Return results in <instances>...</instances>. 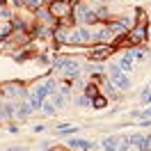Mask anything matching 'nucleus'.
<instances>
[{"label":"nucleus","mask_w":151,"mask_h":151,"mask_svg":"<svg viewBox=\"0 0 151 151\" xmlns=\"http://www.w3.org/2000/svg\"><path fill=\"white\" fill-rule=\"evenodd\" d=\"M7 131H9V133H14V135H16V133H19V126H14V124H12V126H9V128H7Z\"/></svg>","instance_id":"26"},{"label":"nucleus","mask_w":151,"mask_h":151,"mask_svg":"<svg viewBox=\"0 0 151 151\" xmlns=\"http://www.w3.org/2000/svg\"><path fill=\"white\" fill-rule=\"evenodd\" d=\"M35 16H37L39 23H44V25H53V23L57 21L55 16L50 14V9H48V7H39V9H35Z\"/></svg>","instance_id":"11"},{"label":"nucleus","mask_w":151,"mask_h":151,"mask_svg":"<svg viewBox=\"0 0 151 151\" xmlns=\"http://www.w3.org/2000/svg\"><path fill=\"white\" fill-rule=\"evenodd\" d=\"M112 50H114V46H108V44H99L96 48H92V53H89V60L92 62H105L108 57L112 55Z\"/></svg>","instance_id":"7"},{"label":"nucleus","mask_w":151,"mask_h":151,"mask_svg":"<svg viewBox=\"0 0 151 151\" xmlns=\"http://www.w3.org/2000/svg\"><path fill=\"white\" fill-rule=\"evenodd\" d=\"M46 7L50 9V14H53L60 23H64V25H69L71 19H73V2H71V0H53Z\"/></svg>","instance_id":"3"},{"label":"nucleus","mask_w":151,"mask_h":151,"mask_svg":"<svg viewBox=\"0 0 151 151\" xmlns=\"http://www.w3.org/2000/svg\"><path fill=\"white\" fill-rule=\"evenodd\" d=\"M73 21L78 25H96L99 23V16L94 14V9L89 7L87 0H80L73 5Z\"/></svg>","instance_id":"2"},{"label":"nucleus","mask_w":151,"mask_h":151,"mask_svg":"<svg viewBox=\"0 0 151 151\" xmlns=\"http://www.w3.org/2000/svg\"><path fill=\"white\" fill-rule=\"evenodd\" d=\"M92 105H94L96 110H101V108H105V105H108V99H105V96H94V99H92Z\"/></svg>","instance_id":"19"},{"label":"nucleus","mask_w":151,"mask_h":151,"mask_svg":"<svg viewBox=\"0 0 151 151\" xmlns=\"http://www.w3.org/2000/svg\"><path fill=\"white\" fill-rule=\"evenodd\" d=\"M140 103H151V87L142 89V94H140Z\"/></svg>","instance_id":"22"},{"label":"nucleus","mask_w":151,"mask_h":151,"mask_svg":"<svg viewBox=\"0 0 151 151\" xmlns=\"http://www.w3.org/2000/svg\"><path fill=\"white\" fill-rule=\"evenodd\" d=\"M126 46H142L147 39H149V32H147V23H137V25H133L128 32H126Z\"/></svg>","instance_id":"6"},{"label":"nucleus","mask_w":151,"mask_h":151,"mask_svg":"<svg viewBox=\"0 0 151 151\" xmlns=\"http://www.w3.org/2000/svg\"><path fill=\"white\" fill-rule=\"evenodd\" d=\"M28 57H32V50H30V53H28V50H23V53H21V55L16 57V62H25Z\"/></svg>","instance_id":"24"},{"label":"nucleus","mask_w":151,"mask_h":151,"mask_svg":"<svg viewBox=\"0 0 151 151\" xmlns=\"http://www.w3.org/2000/svg\"><path fill=\"white\" fill-rule=\"evenodd\" d=\"M12 32H14V23H12V21L0 23V39H9Z\"/></svg>","instance_id":"15"},{"label":"nucleus","mask_w":151,"mask_h":151,"mask_svg":"<svg viewBox=\"0 0 151 151\" xmlns=\"http://www.w3.org/2000/svg\"><path fill=\"white\" fill-rule=\"evenodd\" d=\"M23 5L35 12V9H39V7H44V5H46V0H23Z\"/></svg>","instance_id":"18"},{"label":"nucleus","mask_w":151,"mask_h":151,"mask_svg":"<svg viewBox=\"0 0 151 151\" xmlns=\"http://www.w3.org/2000/svg\"><path fill=\"white\" fill-rule=\"evenodd\" d=\"M0 94L12 99V96H23L25 94V87L21 85V83H2L0 85Z\"/></svg>","instance_id":"8"},{"label":"nucleus","mask_w":151,"mask_h":151,"mask_svg":"<svg viewBox=\"0 0 151 151\" xmlns=\"http://www.w3.org/2000/svg\"><path fill=\"white\" fill-rule=\"evenodd\" d=\"M66 147H71L73 151H89L94 147V142H89V140H69Z\"/></svg>","instance_id":"12"},{"label":"nucleus","mask_w":151,"mask_h":151,"mask_svg":"<svg viewBox=\"0 0 151 151\" xmlns=\"http://www.w3.org/2000/svg\"><path fill=\"white\" fill-rule=\"evenodd\" d=\"M108 80L117 87V92H126V89H131V78H128V73H126L117 62L108 66Z\"/></svg>","instance_id":"4"},{"label":"nucleus","mask_w":151,"mask_h":151,"mask_svg":"<svg viewBox=\"0 0 151 151\" xmlns=\"http://www.w3.org/2000/svg\"><path fill=\"white\" fill-rule=\"evenodd\" d=\"M80 71H83V64L73 57H57L55 60V73L66 78V80H73Z\"/></svg>","instance_id":"1"},{"label":"nucleus","mask_w":151,"mask_h":151,"mask_svg":"<svg viewBox=\"0 0 151 151\" xmlns=\"http://www.w3.org/2000/svg\"><path fill=\"white\" fill-rule=\"evenodd\" d=\"M119 142H122V135H108L103 140V151H117Z\"/></svg>","instance_id":"13"},{"label":"nucleus","mask_w":151,"mask_h":151,"mask_svg":"<svg viewBox=\"0 0 151 151\" xmlns=\"http://www.w3.org/2000/svg\"><path fill=\"white\" fill-rule=\"evenodd\" d=\"M131 53H133V57H135V62H149V50H147V48L133 46Z\"/></svg>","instance_id":"14"},{"label":"nucleus","mask_w":151,"mask_h":151,"mask_svg":"<svg viewBox=\"0 0 151 151\" xmlns=\"http://www.w3.org/2000/svg\"><path fill=\"white\" fill-rule=\"evenodd\" d=\"M80 128H76V126H71V124H60L57 126V135H66V133H78Z\"/></svg>","instance_id":"17"},{"label":"nucleus","mask_w":151,"mask_h":151,"mask_svg":"<svg viewBox=\"0 0 151 151\" xmlns=\"http://www.w3.org/2000/svg\"><path fill=\"white\" fill-rule=\"evenodd\" d=\"M7 151H28V149H25V147H9Z\"/></svg>","instance_id":"25"},{"label":"nucleus","mask_w":151,"mask_h":151,"mask_svg":"<svg viewBox=\"0 0 151 151\" xmlns=\"http://www.w3.org/2000/svg\"><path fill=\"white\" fill-rule=\"evenodd\" d=\"M30 112H32L30 103H21V108H19V112H16V117H28Z\"/></svg>","instance_id":"21"},{"label":"nucleus","mask_w":151,"mask_h":151,"mask_svg":"<svg viewBox=\"0 0 151 151\" xmlns=\"http://www.w3.org/2000/svg\"><path fill=\"white\" fill-rule=\"evenodd\" d=\"M44 128H46V126H41V124H37V126H35L32 131H35V133H41V131H44Z\"/></svg>","instance_id":"27"},{"label":"nucleus","mask_w":151,"mask_h":151,"mask_svg":"<svg viewBox=\"0 0 151 151\" xmlns=\"http://www.w3.org/2000/svg\"><path fill=\"white\" fill-rule=\"evenodd\" d=\"M85 96H87V99H94V96H99V87H96L94 83H89V85L85 87Z\"/></svg>","instance_id":"20"},{"label":"nucleus","mask_w":151,"mask_h":151,"mask_svg":"<svg viewBox=\"0 0 151 151\" xmlns=\"http://www.w3.org/2000/svg\"><path fill=\"white\" fill-rule=\"evenodd\" d=\"M37 62H39V64H48V62H50V55H48V53H39Z\"/></svg>","instance_id":"23"},{"label":"nucleus","mask_w":151,"mask_h":151,"mask_svg":"<svg viewBox=\"0 0 151 151\" xmlns=\"http://www.w3.org/2000/svg\"><path fill=\"white\" fill-rule=\"evenodd\" d=\"M41 112L46 114V117H53V114L57 112V105H55V101L50 99V101H44V105H41Z\"/></svg>","instance_id":"16"},{"label":"nucleus","mask_w":151,"mask_h":151,"mask_svg":"<svg viewBox=\"0 0 151 151\" xmlns=\"http://www.w3.org/2000/svg\"><path fill=\"white\" fill-rule=\"evenodd\" d=\"M128 144H131L135 151H149V135H144V133L128 135Z\"/></svg>","instance_id":"9"},{"label":"nucleus","mask_w":151,"mask_h":151,"mask_svg":"<svg viewBox=\"0 0 151 151\" xmlns=\"http://www.w3.org/2000/svg\"><path fill=\"white\" fill-rule=\"evenodd\" d=\"M117 64L122 66L126 73H133V71H135V57H133V53H131V50L122 53V55H119V60H117Z\"/></svg>","instance_id":"10"},{"label":"nucleus","mask_w":151,"mask_h":151,"mask_svg":"<svg viewBox=\"0 0 151 151\" xmlns=\"http://www.w3.org/2000/svg\"><path fill=\"white\" fill-rule=\"evenodd\" d=\"M55 87L57 85H55L53 78H39V80H35V85H32V89H30V94H35L39 101H46L48 96H53L57 92Z\"/></svg>","instance_id":"5"},{"label":"nucleus","mask_w":151,"mask_h":151,"mask_svg":"<svg viewBox=\"0 0 151 151\" xmlns=\"http://www.w3.org/2000/svg\"><path fill=\"white\" fill-rule=\"evenodd\" d=\"M50 2H53V0H46V5H50Z\"/></svg>","instance_id":"28"}]
</instances>
